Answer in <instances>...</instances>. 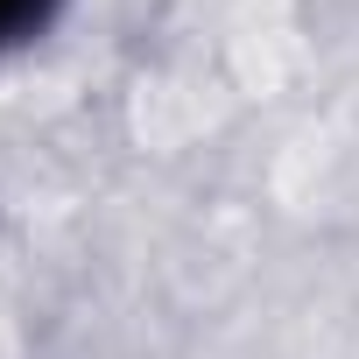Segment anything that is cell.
I'll return each instance as SVG.
<instances>
[{"label": "cell", "instance_id": "1", "mask_svg": "<svg viewBox=\"0 0 359 359\" xmlns=\"http://www.w3.org/2000/svg\"><path fill=\"white\" fill-rule=\"evenodd\" d=\"M57 15H64V0H0V50L36 43Z\"/></svg>", "mask_w": 359, "mask_h": 359}]
</instances>
